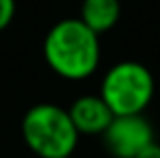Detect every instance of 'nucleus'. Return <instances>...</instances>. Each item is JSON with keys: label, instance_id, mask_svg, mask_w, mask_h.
Here are the masks:
<instances>
[{"label": "nucleus", "instance_id": "5", "mask_svg": "<svg viewBox=\"0 0 160 158\" xmlns=\"http://www.w3.org/2000/svg\"><path fill=\"white\" fill-rule=\"evenodd\" d=\"M69 118L73 122L75 130L79 132V136H102L109 126V122L113 120V114L109 110V106L102 99V95L85 93L81 97H77L69 106Z\"/></svg>", "mask_w": 160, "mask_h": 158}, {"label": "nucleus", "instance_id": "8", "mask_svg": "<svg viewBox=\"0 0 160 158\" xmlns=\"http://www.w3.org/2000/svg\"><path fill=\"white\" fill-rule=\"evenodd\" d=\"M136 158H160V144L158 142H152L150 146H146Z\"/></svg>", "mask_w": 160, "mask_h": 158}, {"label": "nucleus", "instance_id": "6", "mask_svg": "<svg viewBox=\"0 0 160 158\" xmlns=\"http://www.w3.org/2000/svg\"><path fill=\"white\" fill-rule=\"evenodd\" d=\"M122 16V2L120 0H83L79 20L95 35L112 31Z\"/></svg>", "mask_w": 160, "mask_h": 158}, {"label": "nucleus", "instance_id": "1", "mask_svg": "<svg viewBox=\"0 0 160 158\" xmlns=\"http://www.w3.org/2000/svg\"><path fill=\"white\" fill-rule=\"evenodd\" d=\"M43 55L59 77L69 81L87 79L99 67V35L87 28L79 18H63L45 35Z\"/></svg>", "mask_w": 160, "mask_h": 158}, {"label": "nucleus", "instance_id": "3", "mask_svg": "<svg viewBox=\"0 0 160 158\" xmlns=\"http://www.w3.org/2000/svg\"><path fill=\"white\" fill-rule=\"evenodd\" d=\"M156 91L154 75L140 61H118L102 79L99 95L113 116L142 114Z\"/></svg>", "mask_w": 160, "mask_h": 158}, {"label": "nucleus", "instance_id": "2", "mask_svg": "<svg viewBox=\"0 0 160 158\" xmlns=\"http://www.w3.org/2000/svg\"><path fill=\"white\" fill-rule=\"evenodd\" d=\"M20 134L27 148L39 158H69L79 142L69 111L57 103L28 107L20 122Z\"/></svg>", "mask_w": 160, "mask_h": 158}, {"label": "nucleus", "instance_id": "4", "mask_svg": "<svg viewBox=\"0 0 160 158\" xmlns=\"http://www.w3.org/2000/svg\"><path fill=\"white\" fill-rule=\"evenodd\" d=\"M103 148L113 158H136L154 140L152 124L142 114L113 116L106 132L102 134Z\"/></svg>", "mask_w": 160, "mask_h": 158}, {"label": "nucleus", "instance_id": "9", "mask_svg": "<svg viewBox=\"0 0 160 158\" xmlns=\"http://www.w3.org/2000/svg\"><path fill=\"white\" fill-rule=\"evenodd\" d=\"M69 158H71V156H69Z\"/></svg>", "mask_w": 160, "mask_h": 158}, {"label": "nucleus", "instance_id": "7", "mask_svg": "<svg viewBox=\"0 0 160 158\" xmlns=\"http://www.w3.org/2000/svg\"><path fill=\"white\" fill-rule=\"evenodd\" d=\"M16 14V0H0V32L6 31Z\"/></svg>", "mask_w": 160, "mask_h": 158}]
</instances>
